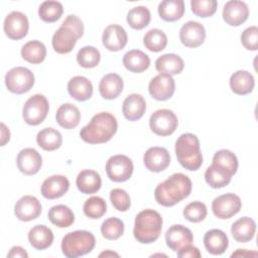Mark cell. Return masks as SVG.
<instances>
[{
  "instance_id": "obj_49",
  "label": "cell",
  "mask_w": 258,
  "mask_h": 258,
  "mask_svg": "<svg viewBox=\"0 0 258 258\" xmlns=\"http://www.w3.org/2000/svg\"><path fill=\"white\" fill-rule=\"evenodd\" d=\"M202 256L200 250L191 244L186 245L177 251V257L179 258H200Z\"/></svg>"
},
{
  "instance_id": "obj_44",
  "label": "cell",
  "mask_w": 258,
  "mask_h": 258,
  "mask_svg": "<svg viewBox=\"0 0 258 258\" xmlns=\"http://www.w3.org/2000/svg\"><path fill=\"white\" fill-rule=\"evenodd\" d=\"M213 164H217L229 170L233 175L238 169V159L237 156L228 149L218 150L213 157Z\"/></svg>"
},
{
  "instance_id": "obj_53",
  "label": "cell",
  "mask_w": 258,
  "mask_h": 258,
  "mask_svg": "<svg viewBox=\"0 0 258 258\" xmlns=\"http://www.w3.org/2000/svg\"><path fill=\"white\" fill-rule=\"evenodd\" d=\"M108 256H116V257H119V254H117V253H115V252H112V251H110V250H107V251H105V252H103V253H101V254L99 255V257H108Z\"/></svg>"
},
{
  "instance_id": "obj_28",
  "label": "cell",
  "mask_w": 258,
  "mask_h": 258,
  "mask_svg": "<svg viewBox=\"0 0 258 258\" xmlns=\"http://www.w3.org/2000/svg\"><path fill=\"white\" fill-rule=\"evenodd\" d=\"M55 119L60 127L64 129H74L81 121V112L74 104L66 103L57 109Z\"/></svg>"
},
{
  "instance_id": "obj_48",
  "label": "cell",
  "mask_w": 258,
  "mask_h": 258,
  "mask_svg": "<svg viewBox=\"0 0 258 258\" xmlns=\"http://www.w3.org/2000/svg\"><path fill=\"white\" fill-rule=\"evenodd\" d=\"M241 42L248 50H257L258 48V28L257 26H250L246 28L241 34Z\"/></svg>"
},
{
  "instance_id": "obj_9",
  "label": "cell",
  "mask_w": 258,
  "mask_h": 258,
  "mask_svg": "<svg viewBox=\"0 0 258 258\" xmlns=\"http://www.w3.org/2000/svg\"><path fill=\"white\" fill-rule=\"evenodd\" d=\"M132 160L123 154L111 156L106 162V172L108 177L115 182H123L128 180L133 173Z\"/></svg>"
},
{
  "instance_id": "obj_35",
  "label": "cell",
  "mask_w": 258,
  "mask_h": 258,
  "mask_svg": "<svg viewBox=\"0 0 258 258\" xmlns=\"http://www.w3.org/2000/svg\"><path fill=\"white\" fill-rule=\"evenodd\" d=\"M37 145L45 151H53L58 149L62 144V136L54 128L47 127L40 130L36 135Z\"/></svg>"
},
{
  "instance_id": "obj_52",
  "label": "cell",
  "mask_w": 258,
  "mask_h": 258,
  "mask_svg": "<svg viewBox=\"0 0 258 258\" xmlns=\"http://www.w3.org/2000/svg\"><path fill=\"white\" fill-rule=\"evenodd\" d=\"M250 255H253V256H256L257 253L256 252H249L245 249H238L235 253H233L231 256L232 257H236V256H250Z\"/></svg>"
},
{
  "instance_id": "obj_4",
  "label": "cell",
  "mask_w": 258,
  "mask_h": 258,
  "mask_svg": "<svg viewBox=\"0 0 258 258\" xmlns=\"http://www.w3.org/2000/svg\"><path fill=\"white\" fill-rule=\"evenodd\" d=\"M161 215L151 209H146L137 214L134 222L133 235L141 244H151L155 242L162 230Z\"/></svg>"
},
{
  "instance_id": "obj_10",
  "label": "cell",
  "mask_w": 258,
  "mask_h": 258,
  "mask_svg": "<svg viewBox=\"0 0 258 258\" xmlns=\"http://www.w3.org/2000/svg\"><path fill=\"white\" fill-rule=\"evenodd\" d=\"M177 117L169 109H159L155 111L149 119L151 131L159 136L171 135L177 128Z\"/></svg>"
},
{
  "instance_id": "obj_8",
  "label": "cell",
  "mask_w": 258,
  "mask_h": 258,
  "mask_svg": "<svg viewBox=\"0 0 258 258\" xmlns=\"http://www.w3.org/2000/svg\"><path fill=\"white\" fill-rule=\"evenodd\" d=\"M49 110L47 99L40 94L31 96L24 104L22 109V117L25 123L36 126L44 121Z\"/></svg>"
},
{
  "instance_id": "obj_2",
  "label": "cell",
  "mask_w": 258,
  "mask_h": 258,
  "mask_svg": "<svg viewBox=\"0 0 258 258\" xmlns=\"http://www.w3.org/2000/svg\"><path fill=\"white\" fill-rule=\"evenodd\" d=\"M118 123L114 115L100 112L94 115L91 121L80 131V137L90 144L108 142L117 132Z\"/></svg>"
},
{
  "instance_id": "obj_29",
  "label": "cell",
  "mask_w": 258,
  "mask_h": 258,
  "mask_svg": "<svg viewBox=\"0 0 258 258\" xmlns=\"http://www.w3.org/2000/svg\"><path fill=\"white\" fill-rule=\"evenodd\" d=\"M184 68L183 59L175 53H165L155 60V69L160 74L178 75Z\"/></svg>"
},
{
  "instance_id": "obj_39",
  "label": "cell",
  "mask_w": 258,
  "mask_h": 258,
  "mask_svg": "<svg viewBox=\"0 0 258 258\" xmlns=\"http://www.w3.org/2000/svg\"><path fill=\"white\" fill-rule=\"evenodd\" d=\"M151 19L150 11L145 6H137L130 9L127 13V22L133 29H143L146 27Z\"/></svg>"
},
{
  "instance_id": "obj_32",
  "label": "cell",
  "mask_w": 258,
  "mask_h": 258,
  "mask_svg": "<svg viewBox=\"0 0 258 258\" xmlns=\"http://www.w3.org/2000/svg\"><path fill=\"white\" fill-rule=\"evenodd\" d=\"M124 67L132 73H142L150 66L149 56L139 49H131L123 56Z\"/></svg>"
},
{
  "instance_id": "obj_12",
  "label": "cell",
  "mask_w": 258,
  "mask_h": 258,
  "mask_svg": "<svg viewBox=\"0 0 258 258\" xmlns=\"http://www.w3.org/2000/svg\"><path fill=\"white\" fill-rule=\"evenodd\" d=\"M29 28L27 16L19 11L10 12L4 19L3 29L5 34L13 40H19L26 36Z\"/></svg>"
},
{
  "instance_id": "obj_23",
  "label": "cell",
  "mask_w": 258,
  "mask_h": 258,
  "mask_svg": "<svg viewBox=\"0 0 258 258\" xmlns=\"http://www.w3.org/2000/svg\"><path fill=\"white\" fill-rule=\"evenodd\" d=\"M204 245L209 253L213 255H221L228 249L229 240L222 230L212 229L205 234Z\"/></svg>"
},
{
  "instance_id": "obj_11",
  "label": "cell",
  "mask_w": 258,
  "mask_h": 258,
  "mask_svg": "<svg viewBox=\"0 0 258 258\" xmlns=\"http://www.w3.org/2000/svg\"><path fill=\"white\" fill-rule=\"evenodd\" d=\"M241 199L232 192L225 194L214 199L212 203V211L218 219H230L241 210Z\"/></svg>"
},
{
  "instance_id": "obj_1",
  "label": "cell",
  "mask_w": 258,
  "mask_h": 258,
  "mask_svg": "<svg viewBox=\"0 0 258 258\" xmlns=\"http://www.w3.org/2000/svg\"><path fill=\"white\" fill-rule=\"evenodd\" d=\"M191 186V180L187 175L173 173L155 187V201L163 207H172L189 196Z\"/></svg>"
},
{
  "instance_id": "obj_14",
  "label": "cell",
  "mask_w": 258,
  "mask_h": 258,
  "mask_svg": "<svg viewBox=\"0 0 258 258\" xmlns=\"http://www.w3.org/2000/svg\"><path fill=\"white\" fill-rule=\"evenodd\" d=\"M179 39L186 47H198L202 45L206 39V29L204 25L198 21H187L179 30Z\"/></svg>"
},
{
  "instance_id": "obj_34",
  "label": "cell",
  "mask_w": 258,
  "mask_h": 258,
  "mask_svg": "<svg viewBox=\"0 0 258 258\" xmlns=\"http://www.w3.org/2000/svg\"><path fill=\"white\" fill-rule=\"evenodd\" d=\"M158 14L164 21H176L184 14V2L182 0H164L158 5Z\"/></svg>"
},
{
  "instance_id": "obj_5",
  "label": "cell",
  "mask_w": 258,
  "mask_h": 258,
  "mask_svg": "<svg viewBox=\"0 0 258 258\" xmlns=\"http://www.w3.org/2000/svg\"><path fill=\"white\" fill-rule=\"evenodd\" d=\"M175 154L179 164L190 171L198 170L203 164L200 141L192 133L181 134L175 141Z\"/></svg>"
},
{
  "instance_id": "obj_19",
  "label": "cell",
  "mask_w": 258,
  "mask_h": 258,
  "mask_svg": "<svg viewBox=\"0 0 258 258\" xmlns=\"http://www.w3.org/2000/svg\"><path fill=\"white\" fill-rule=\"evenodd\" d=\"M16 163L20 172L25 175H33L39 171L42 158L34 148H24L19 151Z\"/></svg>"
},
{
  "instance_id": "obj_17",
  "label": "cell",
  "mask_w": 258,
  "mask_h": 258,
  "mask_svg": "<svg viewBox=\"0 0 258 258\" xmlns=\"http://www.w3.org/2000/svg\"><path fill=\"white\" fill-rule=\"evenodd\" d=\"M194 236L191 231L183 225H172L165 233V242L167 247L177 252L182 247L191 244Z\"/></svg>"
},
{
  "instance_id": "obj_46",
  "label": "cell",
  "mask_w": 258,
  "mask_h": 258,
  "mask_svg": "<svg viewBox=\"0 0 258 258\" xmlns=\"http://www.w3.org/2000/svg\"><path fill=\"white\" fill-rule=\"evenodd\" d=\"M183 217L191 222V223H199L205 220L207 217L208 211L207 207L202 202H192L189 203L184 209H183Z\"/></svg>"
},
{
  "instance_id": "obj_18",
  "label": "cell",
  "mask_w": 258,
  "mask_h": 258,
  "mask_svg": "<svg viewBox=\"0 0 258 258\" xmlns=\"http://www.w3.org/2000/svg\"><path fill=\"white\" fill-rule=\"evenodd\" d=\"M249 16L248 5L239 0L228 1L223 8V19L231 26H239L244 23Z\"/></svg>"
},
{
  "instance_id": "obj_40",
  "label": "cell",
  "mask_w": 258,
  "mask_h": 258,
  "mask_svg": "<svg viewBox=\"0 0 258 258\" xmlns=\"http://www.w3.org/2000/svg\"><path fill=\"white\" fill-rule=\"evenodd\" d=\"M63 12L62 4L58 1H44L38 8L39 18L48 23L55 22L58 20Z\"/></svg>"
},
{
  "instance_id": "obj_16",
  "label": "cell",
  "mask_w": 258,
  "mask_h": 258,
  "mask_svg": "<svg viewBox=\"0 0 258 258\" xmlns=\"http://www.w3.org/2000/svg\"><path fill=\"white\" fill-rule=\"evenodd\" d=\"M16 218L23 222H29L38 218L41 214V204L33 196H23L14 206Z\"/></svg>"
},
{
  "instance_id": "obj_37",
  "label": "cell",
  "mask_w": 258,
  "mask_h": 258,
  "mask_svg": "<svg viewBox=\"0 0 258 258\" xmlns=\"http://www.w3.org/2000/svg\"><path fill=\"white\" fill-rule=\"evenodd\" d=\"M21 56L30 63H40L46 56V47L39 40H30L22 46Z\"/></svg>"
},
{
  "instance_id": "obj_6",
  "label": "cell",
  "mask_w": 258,
  "mask_h": 258,
  "mask_svg": "<svg viewBox=\"0 0 258 258\" xmlns=\"http://www.w3.org/2000/svg\"><path fill=\"white\" fill-rule=\"evenodd\" d=\"M96 245L94 235L85 230L68 233L61 240V251L66 257L77 258L90 253Z\"/></svg>"
},
{
  "instance_id": "obj_20",
  "label": "cell",
  "mask_w": 258,
  "mask_h": 258,
  "mask_svg": "<svg viewBox=\"0 0 258 258\" xmlns=\"http://www.w3.org/2000/svg\"><path fill=\"white\" fill-rule=\"evenodd\" d=\"M128 36L125 29L118 24L107 26L102 35V42L105 48L110 51H119L127 44Z\"/></svg>"
},
{
  "instance_id": "obj_38",
  "label": "cell",
  "mask_w": 258,
  "mask_h": 258,
  "mask_svg": "<svg viewBox=\"0 0 258 258\" xmlns=\"http://www.w3.org/2000/svg\"><path fill=\"white\" fill-rule=\"evenodd\" d=\"M143 44L148 50L159 52L166 47L167 36L162 30L158 28H152L145 33L143 37Z\"/></svg>"
},
{
  "instance_id": "obj_31",
  "label": "cell",
  "mask_w": 258,
  "mask_h": 258,
  "mask_svg": "<svg viewBox=\"0 0 258 258\" xmlns=\"http://www.w3.org/2000/svg\"><path fill=\"white\" fill-rule=\"evenodd\" d=\"M255 86L253 76L247 71H237L230 78V88L237 95L244 96L250 94Z\"/></svg>"
},
{
  "instance_id": "obj_50",
  "label": "cell",
  "mask_w": 258,
  "mask_h": 258,
  "mask_svg": "<svg viewBox=\"0 0 258 258\" xmlns=\"http://www.w3.org/2000/svg\"><path fill=\"white\" fill-rule=\"evenodd\" d=\"M7 257H10V258H15V257H20V258H27L28 257V254L27 252L25 251V249H23L22 247L20 246H13L9 253L7 254Z\"/></svg>"
},
{
  "instance_id": "obj_27",
  "label": "cell",
  "mask_w": 258,
  "mask_h": 258,
  "mask_svg": "<svg viewBox=\"0 0 258 258\" xmlns=\"http://www.w3.org/2000/svg\"><path fill=\"white\" fill-rule=\"evenodd\" d=\"M68 92L77 101L84 102L92 97L93 85L86 77L76 76L69 81Z\"/></svg>"
},
{
  "instance_id": "obj_43",
  "label": "cell",
  "mask_w": 258,
  "mask_h": 258,
  "mask_svg": "<svg viewBox=\"0 0 258 258\" xmlns=\"http://www.w3.org/2000/svg\"><path fill=\"white\" fill-rule=\"evenodd\" d=\"M83 211L90 219H100L107 211V204L103 198L94 196L85 202Z\"/></svg>"
},
{
  "instance_id": "obj_41",
  "label": "cell",
  "mask_w": 258,
  "mask_h": 258,
  "mask_svg": "<svg viewBox=\"0 0 258 258\" xmlns=\"http://www.w3.org/2000/svg\"><path fill=\"white\" fill-rule=\"evenodd\" d=\"M101 233L107 240H117L124 233V223L116 217L108 218L101 225Z\"/></svg>"
},
{
  "instance_id": "obj_7",
  "label": "cell",
  "mask_w": 258,
  "mask_h": 258,
  "mask_svg": "<svg viewBox=\"0 0 258 258\" xmlns=\"http://www.w3.org/2000/svg\"><path fill=\"white\" fill-rule=\"evenodd\" d=\"M5 85L7 90L13 94L27 93L34 85V75L27 68H13L5 76Z\"/></svg>"
},
{
  "instance_id": "obj_30",
  "label": "cell",
  "mask_w": 258,
  "mask_h": 258,
  "mask_svg": "<svg viewBox=\"0 0 258 258\" xmlns=\"http://www.w3.org/2000/svg\"><path fill=\"white\" fill-rule=\"evenodd\" d=\"M28 241L36 250H44L53 242L52 231L44 225H36L28 232Z\"/></svg>"
},
{
  "instance_id": "obj_26",
  "label": "cell",
  "mask_w": 258,
  "mask_h": 258,
  "mask_svg": "<svg viewBox=\"0 0 258 258\" xmlns=\"http://www.w3.org/2000/svg\"><path fill=\"white\" fill-rule=\"evenodd\" d=\"M76 184L78 189L85 195H92L97 192L102 184L100 174L93 169H84L79 172Z\"/></svg>"
},
{
  "instance_id": "obj_15",
  "label": "cell",
  "mask_w": 258,
  "mask_h": 258,
  "mask_svg": "<svg viewBox=\"0 0 258 258\" xmlns=\"http://www.w3.org/2000/svg\"><path fill=\"white\" fill-rule=\"evenodd\" d=\"M145 167L152 172H160L167 168L170 163V155L166 148L153 146L148 148L143 155Z\"/></svg>"
},
{
  "instance_id": "obj_3",
  "label": "cell",
  "mask_w": 258,
  "mask_h": 258,
  "mask_svg": "<svg viewBox=\"0 0 258 258\" xmlns=\"http://www.w3.org/2000/svg\"><path fill=\"white\" fill-rule=\"evenodd\" d=\"M84 34L83 21L74 14H70L62 21L60 27L53 33L51 44L57 53L64 54L71 52L77 40Z\"/></svg>"
},
{
  "instance_id": "obj_45",
  "label": "cell",
  "mask_w": 258,
  "mask_h": 258,
  "mask_svg": "<svg viewBox=\"0 0 258 258\" xmlns=\"http://www.w3.org/2000/svg\"><path fill=\"white\" fill-rule=\"evenodd\" d=\"M218 7V2L216 0H191L190 8L195 15L199 17H211L213 16Z\"/></svg>"
},
{
  "instance_id": "obj_21",
  "label": "cell",
  "mask_w": 258,
  "mask_h": 258,
  "mask_svg": "<svg viewBox=\"0 0 258 258\" xmlns=\"http://www.w3.org/2000/svg\"><path fill=\"white\" fill-rule=\"evenodd\" d=\"M70 187L69 179L59 174H54L43 180L41 184V195L47 200H54L62 197Z\"/></svg>"
},
{
  "instance_id": "obj_25",
  "label": "cell",
  "mask_w": 258,
  "mask_h": 258,
  "mask_svg": "<svg viewBox=\"0 0 258 258\" xmlns=\"http://www.w3.org/2000/svg\"><path fill=\"white\" fill-rule=\"evenodd\" d=\"M256 231V223L249 217H243L233 223L231 234L235 241L239 243H247L254 238Z\"/></svg>"
},
{
  "instance_id": "obj_36",
  "label": "cell",
  "mask_w": 258,
  "mask_h": 258,
  "mask_svg": "<svg viewBox=\"0 0 258 258\" xmlns=\"http://www.w3.org/2000/svg\"><path fill=\"white\" fill-rule=\"evenodd\" d=\"M47 217L50 223L58 228H68L75 222V215L73 211L64 205L51 207L48 211Z\"/></svg>"
},
{
  "instance_id": "obj_42",
  "label": "cell",
  "mask_w": 258,
  "mask_h": 258,
  "mask_svg": "<svg viewBox=\"0 0 258 258\" xmlns=\"http://www.w3.org/2000/svg\"><path fill=\"white\" fill-rule=\"evenodd\" d=\"M101 59L100 51L91 45L82 47L77 53L78 63L85 69H92L99 64Z\"/></svg>"
},
{
  "instance_id": "obj_24",
  "label": "cell",
  "mask_w": 258,
  "mask_h": 258,
  "mask_svg": "<svg viewBox=\"0 0 258 258\" xmlns=\"http://www.w3.org/2000/svg\"><path fill=\"white\" fill-rule=\"evenodd\" d=\"M123 80L122 78L114 73L105 75L99 84L100 95L106 100L116 99L123 91Z\"/></svg>"
},
{
  "instance_id": "obj_22",
  "label": "cell",
  "mask_w": 258,
  "mask_h": 258,
  "mask_svg": "<svg viewBox=\"0 0 258 258\" xmlns=\"http://www.w3.org/2000/svg\"><path fill=\"white\" fill-rule=\"evenodd\" d=\"M146 102L139 94H131L125 98L122 105L124 117L129 121H137L144 115Z\"/></svg>"
},
{
  "instance_id": "obj_33",
  "label": "cell",
  "mask_w": 258,
  "mask_h": 258,
  "mask_svg": "<svg viewBox=\"0 0 258 258\" xmlns=\"http://www.w3.org/2000/svg\"><path fill=\"white\" fill-rule=\"evenodd\" d=\"M232 176L233 174L229 170L213 163L206 169L205 172L206 182L213 188H222L228 185Z\"/></svg>"
},
{
  "instance_id": "obj_47",
  "label": "cell",
  "mask_w": 258,
  "mask_h": 258,
  "mask_svg": "<svg viewBox=\"0 0 258 258\" xmlns=\"http://www.w3.org/2000/svg\"><path fill=\"white\" fill-rule=\"evenodd\" d=\"M110 201L113 207L119 212H126L131 206V200L126 190L114 188L110 191Z\"/></svg>"
},
{
  "instance_id": "obj_13",
  "label": "cell",
  "mask_w": 258,
  "mask_h": 258,
  "mask_svg": "<svg viewBox=\"0 0 258 258\" xmlns=\"http://www.w3.org/2000/svg\"><path fill=\"white\" fill-rule=\"evenodd\" d=\"M148 91L153 99L166 101L172 97L175 91V82L171 76L159 74L149 82Z\"/></svg>"
},
{
  "instance_id": "obj_51",
  "label": "cell",
  "mask_w": 258,
  "mask_h": 258,
  "mask_svg": "<svg viewBox=\"0 0 258 258\" xmlns=\"http://www.w3.org/2000/svg\"><path fill=\"white\" fill-rule=\"evenodd\" d=\"M10 139L9 129L4 123H1V146H4Z\"/></svg>"
}]
</instances>
